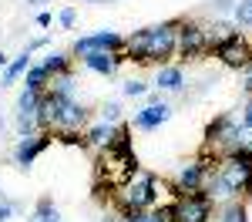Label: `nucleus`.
<instances>
[{
  "label": "nucleus",
  "instance_id": "bb28decb",
  "mask_svg": "<svg viewBox=\"0 0 252 222\" xmlns=\"http://www.w3.org/2000/svg\"><path fill=\"white\" fill-rule=\"evenodd\" d=\"M145 91H148V84H145V81H138V78H131V81H125V84H121V95H128V98H141Z\"/></svg>",
  "mask_w": 252,
  "mask_h": 222
},
{
  "label": "nucleus",
  "instance_id": "2f4dec72",
  "mask_svg": "<svg viewBox=\"0 0 252 222\" xmlns=\"http://www.w3.org/2000/svg\"><path fill=\"white\" fill-rule=\"evenodd\" d=\"M10 216H14V205L10 202H0V222H7Z\"/></svg>",
  "mask_w": 252,
  "mask_h": 222
},
{
  "label": "nucleus",
  "instance_id": "2eb2a0df",
  "mask_svg": "<svg viewBox=\"0 0 252 222\" xmlns=\"http://www.w3.org/2000/svg\"><path fill=\"white\" fill-rule=\"evenodd\" d=\"M27 67H31V51H24L17 58L10 61L7 67H3V78H0V88H10V84H17L24 74H27Z\"/></svg>",
  "mask_w": 252,
  "mask_h": 222
},
{
  "label": "nucleus",
  "instance_id": "f3484780",
  "mask_svg": "<svg viewBox=\"0 0 252 222\" xmlns=\"http://www.w3.org/2000/svg\"><path fill=\"white\" fill-rule=\"evenodd\" d=\"M24 88H27V91L44 95V91L51 88V74H47L40 64H31V67H27V74H24Z\"/></svg>",
  "mask_w": 252,
  "mask_h": 222
},
{
  "label": "nucleus",
  "instance_id": "c85d7f7f",
  "mask_svg": "<svg viewBox=\"0 0 252 222\" xmlns=\"http://www.w3.org/2000/svg\"><path fill=\"white\" fill-rule=\"evenodd\" d=\"M74 20H78V14H74V7H64V10H61V17H58V24L71 31V27H74Z\"/></svg>",
  "mask_w": 252,
  "mask_h": 222
},
{
  "label": "nucleus",
  "instance_id": "f257e3e1",
  "mask_svg": "<svg viewBox=\"0 0 252 222\" xmlns=\"http://www.w3.org/2000/svg\"><path fill=\"white\" fill-rule=\"evenodd\" d=\"M175 37H178V20H161L155 27L135 31L125 37V58L135 64H165L175 54Z\"/></svg>",
  "mask_w": 252,
  "mask_h": 222
},
{
  "label": "nucleus",
  "instance_id": "412c9836",
  "mask_svg": "<svg viewBox=\"0 0 252 222\" xmlns=\"http://www.w3.org/2000/svg\"><path fill=\"white\" fill-rule=\"evenodd\" d=\"M37 104H40V95L37 91H20V98H17V111L20 115H37Z\"/></svg>",
  "mask_w": 252,
  "mask_h": 222
},
{
  "label": "nucleus",
  "instance_id": "6e6552de",
  "mask_svg": "<svg viewBox=\"0 0 252 222\" xmlns=\"http://www.w3.org/2000/svg\"><path fill=\"white\" fill-rule=\"evenodd\" d=\"M219 175L229 182V189H232L235 195H252V172L242 168L232 155H222L219 159Z\"/></svg>",
  "mask_w": 252,
  "mask_h": 222
},
{
  "label": "nucleus",
  "instance_id": "e433bc0d",
  "mask_svg": "<svg viewBox=\"0 0 252 222\" xmlns=\"http://www.w3.org/2000/svg\"><path fill=\"white\" fill-rule=\"evenodd\" d=\"M27 3H47V0H27Z\"/></svg>",
  "mask_w": 252,
  "mask_h": 222
},
{
  "label": "nucleus",
  "instance_id": "f704fd0d",
  "mask_svg": "<svg viewBox=\"0 0 252 222\" xmlns=\"http://www.w3.org/2000/svg\"><path fill=\"white\" fill-rule=\"evenodd\" d=\"M37 27H51V14H47V10L37 14Z\"/></svg>",
  "mask_w": 252,
  "mask_h": 222
},
{
  "label": "nucleus",
  "instance_id": "1a4fd4ad",
  "mask_svg": "<svg viewBox=\"0 0 252 222\" xmlns=\"http://www.w3.org/2000/svg\"><path fill=\"white\" fill-rule=\"evenodd\" d=\"M51 141H54V131H37V135H31V138H20L17 148H14V161H17L20 168H31L34 159H37Z\"/></svg>",
  "mask_w": 252,
  "mask_h": 222
},
{
  "label": "nucleus",
  "instance_id": "4468645a",
  "mask_svg": "<svg viewBox=\"0 0 252 222\" xmlns=\"http://www.w3.org/2000/svg\"><path fill=\"white\" fill-rule=\"evenodd\" d=\"M115 131H118V125H104V121H97L94 128H88L84 131V141H88V148H108L111 141H115Z\"/></svg>",
  "mask_w": 252,
  "mask_h": 222
},
{
  "label": "nucleus",
  "instance_id": "c756f323",
  "mask_svg": "<svg viewBox=\"0 0 252 222\" xmlns=\"http://www.w3.org/2000/svg\"><path fill=\"white\" fill-rule=\"evenodd\" d=\"M242 91L252 98V64H246V67H242Z\"/></svg>",
  "mask_w": 252,
  "mask_h": 222
},
{
  "label": "nucleus",
  "instance_id": "cd10ccee",
  "mask_svg": "<svg viewBox=\"0 0 252 222\" xmlns=\"http://www.w3.org/2000/svg\"><path fill=\"white\" fill-rule=\"evenodd\" d=\"M54 138L64 141V145H81V148H88V141H84L81 131H54Z\"/></svg>",
  "mask_w": 252,
  "mask_h": 222
},
{
  "label": "nucleus",
  "instance_id": "5701e85b",
  "mask_svg": "<svg viewBox=\"0 0 252 222\" xmlns=\"http://www.w3.org/2000/svg\"><path fill=\"white\" fill-rule=\"evenodd\" d=\"M17 131H20V138L37 135V131H40V128H37V118H34V115H20V111H17Z\"/></svg>",
  "mask_w": 252,
  "mask_h": 222
},
{
  "label": "nucleus",
  "instance_id": "dca6fc26",
  "mask_svg": "<svg viewBox=\"0 0 252 222\" xmlns=\"http://www.w3.org/2000/svg\"><path fill=\"white\" fill-rule=\"evenodd\" d=\"M155 84L161 88V91H182V84H185V74H182V67H175V64H161V67H158Z\"/></svg>",
  "mask_w": 252,
  "mask_h": 222
},
{
  "label": "nucleus",
  "instance_id": "39448f33",
  "mask_svg": "<svg viewBox=\"0 0 252 222\" xmlns=\"http://www.w3.org/2000/svg\"><path fill=\"white\" fill-rule=\"evenodd\" d=\"M235 131H239V121H232L229 115H219V118H212L209 125H205V148H212L215 155H229L235 145Z\"/></svg>",
  "mask_w": 252,
  "mask_h": 222
},
{
  "label": "nucleus",
  "instance_id": "0eeeda50",
  "mask_svg": "<svg viewBox=\"0 0 252 222\" xmlns=\"http://www.w3.org/2000/svg\"><path fill=\"white\" fill-rule=\"evenodd\" d=\"M212 54L222 61L225 67H232V71H242L246 64H252V44L242 37V34H232L229 40H222L219 47H212Z\"/></svg>",
  "mask_w": 252,
  "mask_h": 222
},
{
  "label": "nucleus",
  "instance_id": "9b49d317",
  "mask_svg": "<svg viewBox=\"0 0 252 222\" xmlns=\"http://www.w3.org/2000/svg\"><path fill=\"white\" fill-rule=\"evenodd\" d=\"M202 182H205V168H202L198 161H189V165L178 168L175 185H168V189H172V195H182V192H198Z\"/></svg>",
  "mask_w": 252,
  "mask_h": 222
},
{
  "label": "nucleus",
  "instance_id": "473e14b6",
  "mask_svg": "<svg viewBox=\"0 0 252 222\" xmlns=\"http://www.w3.org/2000/svg\"><path fill=\"white\" fill-rule=\"evenodd\" d=\"M242 125H249V128H252V98L246 101V108H242Z\"/></svg>",
  "mask_w": 252,
  "mask_h": 222
},
{
  "label": "nucleus",
  "instance_id": "9d476101",
  "mask_svg": "<svg viewBox=\"0 0 252 222\" xmlns=\"http://www.w3.org/2000/svg\"><path fill=\"white\" fill-rule=\"evenodd\" d=\"M168 118H172V108L158 98V101H152V104H145L141 111H135L131 128H138V131H155V128H161Z\"/></svg>",
  "mask_w": 252,
  "mask_h": 222
},
{
  "label": "nucleus",
  "instance_id": "aec40b11",
  "mask_svg": "<svg viewBox=\"0 0 252 222\" xmlns=\"http://www.w3.org/2000/svg\"><path fill=\"white\" fill-rule=\"evenodd\" d=\"M31 222H61V212L54 209V202L44 195V199L37 202V212H34V219H31Z\"/></svg>",
  "mask_w": 252,
  "mask_h": 222
},
{
  "label": "nucleus",
  "instance_id": "20e7f679",
  "mask_svg": "<svg viewBox=\"0 0 252 222\" xmlns=\"http://www.w3.org/2000/svg\"><path fill=\"white\" fill-rule=\"evenodd\" d=\"M175 54L182 61H195L209 54V40H205V24L195 20H178V37H175Z\"/></svg>",
  "mask_w": 252,
  "mask_h": 222
},
{
  "label": "nucleus",
  "instance_id": "72a5a7b5",
  "mask_svg": "<svg viewBox=\"0 0 252 222\" xmlns=\"http://www.w3.org/2000/svg\"><path fill=\"white\" fill-rule=\"evenodd\" d=\"M40 47H47V37H34L31 44H27V51L34 54V51H40Z\"/></svg>",
  "mask_w": 252,
  "mask_h": 222
},
{
  "label": "nucleus",
  "instance_id": "7ed1b4c3",
  "mask_svg": "<svg viewBox=\"0 0 252 222\" xmlns=\"http://www.w3.org/2000/svg\"><path fill=\"white\" fill-rule=\"evenodd\" d=\"M212 219V199L198 192H182L172 199V222H209Z\"/></svg>",
  "mask_w": 252,
  "mask_h": 222
},
{
  "label": "nucleus",
  "instance_id": "b1692460",
  "mask_svg": "<svg viewBox=\"0 0 252 222\" xmlns=\"http://www.w3.org/2000/svg\"><path fill=\"white\" fill-rule=\"evenodd\" d=\"M101 121H104V125H121V104H118V101H108V104L101 108Z\"/></svg>",
  "mask_w": 252,
  "mask_h": 222
},
{
  "label": "nucleus",
  "instance_id": "4be33fe9",
  "mask_svg": "<svg viewBox=\"0 0 252 222\" xmlns=\"http://www.w3.org/2000/svg\"><path fill=\"white\" fill-rule=\"evenodd\" d=\"M232 17H235V27H252V0H239Z\"/></svg>",
  "mask_w": 252,
  "mask_h": 222
},
{
  "label": "nucleus",
  "instance_id": "423d86ee",
  "mask_svg": "<svg viewBox=\"0 0 252 222\" xmlns=\"http://www.w3.org/2000/svg\"><path fill=\"white\" fill-rule=\"evenodd\" d=\"M91 51H108V54H121L125 51V37L118 31H94V34H84L74 40V51L78 58H88Z\"/></svg>",
  "mask_w": 252,
  "mask_h": 222
},
{
  "label": "nucleus",
  "instance_id": "ddd939ff",
  "mask_svg": "<svg viewBox=\"0 0 252 222\" xmlns=\"http://www.w3.org/2000/svg\"><path fill=\"white\" fill-rule=\"evenodd\" d=\"M84 121H88V108L81 104V101H67L64 104V111H61V118H58V128L54 131H81L84 128Z\"/></svg>",
  "mask_w": 252,
  "mask_h": 222
},
{
  "label": "nucleus",
  "instance_id": "c9c22d12",
  "mask_svg": "<svg viewBox=\"0 0 252 222\" xmlns=\"http://www.w3.org/2000/svg\"><path fill=\"white\" fill-rule=\"evenodd\" d=\"M7 64H10V58H7V54H3V51H0V71H3V67H7Z\"/></svg>",
  "mask_w": 252,
  "mask_h": 222
},
{
  "label": "nucleus",
  "instance_id": "393cba45",
  "mask_svg": "<svg viewBox=\"0 0 252 222\" xmlns=\"http://www.w3.org/2000/svg\"><path fill=\"white\" fill-rule=\"evenodd\" d=\"M121 219H125V222H161L155 212H152V209H145V212H131V209H121Z\"/></svg>",
  "mask_w": 252,
  "mask_h": 222
},
{
  "label": "nucleus",
  "instance_id": "f03ea898",
  "mask_svg": "<svg viewBox=\"0 0 252 222\" xmlns=\"http://www.w3.org/2000/svg\"><path fill=\"white\" fill-rule=\"evenodd\" d=\"M165 189H168V185H165V182H158V175L138 168L135 175L118 189V202H121V209L145 212V209H155V205H158V199H161V192H165Z\"/></svg>",
  "mask_w": 252,
  "mask_h": 222
},
{
  "label": "nucleus",
  "instance_id": "7c9ffc66",
  "mask_svg": "<svg viewBox=\"0 0 252 222\" xmlns=\"http://www.w3.org/2000/svg\"><path fill=\"white\" fill-rule=\"evenodd\" d=\"M235 3H239V0H212V7L219 10V14H229V10H235Z\"/></svg>",
  "mask_w": 252,
  "mask_h": 222
},
{
  "label": "nucleus",
  "instance_id": "6ab92c4d",
  "mask_svg": "<svg viewBox=\"0 0 252 222\" xmlns=\"http://www.w3.org/2000/svg\"><path fill=\"white\" fill-rule=\"evenodd\" d=\"M219 222H249V212H246V205L239 199H229L225 209H222V216H219Z\"/></svg>",
  "mask_w": 252,
  "mask_h": 222
},
{
  "label": "nucleus",
  "instance_id": "f8f14e48",
  "mask_svg": "<svg viewBox=\"0 0 252 222\" xmlns=\"http://www.w3.org/2000/svg\"><path fill=\"white\" fill-rule=\"evenodd\" d=\"M84 61V64H88V67H91V71H94V74H104V78H111V74H115L118 71V64H125V51H121V54H108V51H91V54H88V58H81Z\"/></svg>",
  "mask_w": 252,
  "mask_h": 222
},
{
  "label": "nucleus",
  "instance_id": "a211bd4d",
  "mask_svg": "<svg viewBox=\"0 0 252 222\" xmlns=\"http://www.w3.org/2000/svg\"><path fill=\"white\" fill-rule=\"evenodd\" d=\"M40 67H44L51 78H58V74H67V71H71V54H64V51H51L47 58L40 61Z\"/></svg>",
  "mask_w": 252,
  "mask_h": 222
},
{
  "label": "nucleus",
  "instance_id": "a878e982",
  "mask_svg": "<svg viewBox=\"0 0 252 222\" xmlns=\"http://www.w3.org/2000/svg\"><path fill=\"white\" fill-rule=\"evenodd\" d=\"M229 155H232V159L239 161L242 168H249V172H252V145H235Z\"/></svg>",
  "mask_w": 252,
  "mask_h": 222
}]
</instances>
